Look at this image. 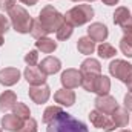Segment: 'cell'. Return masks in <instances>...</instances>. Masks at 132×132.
I'll return each mask as SVG.
<instances>
[{
  "instance_id": "cell-1",
  "label": "cell",
  "mask_w": 132,
  "mask_h": 132,
  "mask_svg": "<svg viewBox=\"0 0 132 132\" xmlns=\"http://www.w3.org/2000/svg\"><path fill=\"white\" fill-rule=\"evenodd\" d=\"M46 132H89V129L83 121L74 118L71 114L63 111L48 125Z\"/></svg>"
},
{
  "instance_id": "cell-2",
  "label": "cell",
  "mask_w": 132,
  "mask_h": 132,
  "mask_svg": "<svg viewBox=\"0 0 132 132\" xmlns=\"http://www.w3.org/2000/svg\"><path fill=\"white\" fill-rule=\"evenodd\" d=\"M9 22H11V26L14 28V31L19 34H29L34 23L29 12L23 6H19V5H15L9 11Z\"/></svg>"
},
{
  "instance_id": "cell-3",
  "label": "cell",
  "mask_w": 132,
  "mask_h": 132,
  "mask_svg": "<svg viewBox=\"0 0 132 132\" xmlns=\"http://www.w3.org/2000/svg\"><path fill=\"white\" fill-rule=\"evenodd\" d=\"M42 26L48 31V34L57 32V29L65 23V17L63 14H60L52 5H46L45 8H42V11L38 12V19H37Z\"/></svg>"
},
{
  "instance_id": "cell-4",
  "label": "cell",
  "mask_w": 132,
  "mask_h": 132,
  "mask_svg": "<svg viewBox=\"0 0 132 132\" xmlns=\"http://www.w3.org/2000/svg\"><path fill=\"white\" fill-rule=\"evenodd\" d=\"M65 22L71 23L72 26H81L92 20L94 17V8L91 5H75L69 11H66Z\"/></svg>"
},
{
  "instance_id": "cell-5",
  "label": "cell",
  "mask_w": 132,
  "mask_h": 132,
  "mask_svg": "<svg viewBox=\"0 0 132 132\" xmlns=\"http://www.w3.org/2000/svg\"><path fill=\"white\" fill-rule=\"evenodd\" d=\"M109 74L112 77H115L117 80L126 83L129 78L132 77V65L126 60H120L115 59L109 63Z\"/></svg>"
},
{
  "instance_id": "cell-6",
  "label": "cell",
  "mask_w": 132,
  "mask_h": 132,
  "mask_svg": "<svg viewBox=\"0 0 132 132\" xmlns=\"http://www.w3.org/2000/svg\"><path fill=\"white\" fill-rule=\"evenodd\" d=\"M60 81L63 85L65 89H75L78 86H81V72L78 69H66L63 71L62 77H60Z\"/></svg>"
},
{
  "instance_id": "cell-7",
  "label": "cell",
  "mask_w": 132,
  "mask_h": 132,
  "mask_svg": "<svg viewBox=\"0 0 132 132\" xmlns=\"http://www.w3.org/2000/svg\"><path fill=\"white\" fill-rule=\"evenodd\" d=\"M94 104H95V109H98L103 114H108V115H111L118 108L117 100L114 98L112 95H109V94H106V95H97V98L94 100Z\"/></svg>"
},
{
  "instance_id": "cell-8",
  "label": "cell",
  "mask_w": 132,
  "mask_h": 132,
  "mask_svg": "<svg viewBox=\"0 0 132 132\" xmlns=\"http://www.w3.org/2000/svg\"><path fill=\"white\" fill-rule=\"evenodd\" d=\"M129 125V114L126 108H117L111 114V132H114L118 128H126Z\"/></svg>"
},
{
  "instance_id": "cell-9",
  "label": "cell",
  "mask_w": 132,
  "mask_h": 132,
  "mask_svg": "<svg viewBox=\"0 0 132 132\" xmlns=\"http://www.w3.org/2000/svg\"><path fill=\"white\" fill-rule=\"evenodd\" d=\"M28 94H29V98L32 100L34 103L43 104V103H46L49 100V97H51V89H49V86L46 83H43V85L31 86Z\"/></svg>"
},
{
  "instance_id": "cell-10",
  "label": "cell",
  "mask_w": 132,
  "mask_h": 132,
  "mask_svg": "<svg viewBox=\"0 0 132 132\" xmlns=\"http://www.w3.org/2000/svg\"><path fill=\"white\" fill-rule=\"evenodd\" d=\"M89 120L94 128L103 129L104 132H111V115L103 114L98 109H94L89 112Z\"/></svg>"
},
{
  "instance_id": "cell-11",
  "label": "cell",
  "mask_w": 132,
  "mask_h": 132,
  "mask_svg": "<svg viewBox=\"0 0 132 132\" xmlns=\"http://www.w3.org/2000/svg\"><path fill=\"white\" fill-rule=\"evenodd\" d=\"M109 35V31H108V26L100 23V22H95V23H91L89 28H88V37L92 40V42H100L103 43Z\"/></svg>"
},
{
  "instance_id": "cell-12",
  "label": "cell",
  "mask_w": 132,
  "mask_h": 132,
  "mask_svg": "<svg viewBox=\"0 0 132 132\" xmlns=\"http://www.w3.org/2000/svg\"><path fill=\"white\" fill-rule=\"evenodd\" d=\"M26 81L31 86H37V85H43L46 81V74H43L37 66H26L25 72H23Z\"/></svg>"
},
{
  "instance_id": "cell-13",
  "label": "cell",
  "mask_w": 132,
  "mask_h": 132,
  "mask_svg": "<svg viewBox=\"0 0 132 132\" xmlns=\"http://www.w3.org/2000/svg\"><path fill=\"white\" fill-rule=\"evenodd\" d=\"M20 80V71L17 68L0 69V83L3 86H14Z\"/></svg>"
},
{
  "instance_id": "cell-14",
  "label": "cell",
  "mask_w": 132,
  "mask_h": 132,
  "mask_svg": "<svg viewBox=\"0 0 132 132\" xmlns=\"http://www.w3.org/2000/svg\"><path fill=\"white\" fill-rule=\"evenodd\" d=\"M38 69L43 72V74H46V75H52V74H57L60 69H62V62L57 59V57H46V59H43L42 62H40V65H38Z\"/></svg>"
},
{
  "instance_id": "cell-15",
  "label": "cell",
  "mask_w": 132,
  "mask_h": 132,
  "mask_svg": "<svg viewBox=\"0 0 132 132\" xmlns=\"http://www.w3.org/2000/svg\"><path fill=\"white\" fill-rule=\"evenodd\" d=\"M0 123H2V128H3L5 131L19 132L20 131V128H22V125H23V120L19 118L15 114H6V115L2 117Z\"/></svg>"
},
{
  "instance_id": "cell-16",
  "label": "cell",
  "mask_w": 132,
  "mask_h": 132,
  "mask_svg": "<svg viewBox=\"0 0 132 132\" xmlns=\"http://www.w3.org/2000/svg\"><path fill=\"white\" fill-rule=\"evenodd\" d=\"M54 100H55V103H59L60 106H66V108H69V106H72V104L75 103V92L71 91V89H65V88H62V89L55 91V94H54Z\"/></svg>"
},
{
  "instance_id": "cell-17",
  "label": "cell",
  "mask_w": 132,
  "mask_h": 132,
  "mask_svg": "<svg viewBox=\"0 0 132 132\" xmlns=\"http://www.w3.org/2000/svg\"><path fill=\"white\" fill-rule=\"evenodd\" d=\"M17 103V95L14 91H5L0 94V112H6L12 109Z\"/></svg>"
},
{
  "instance_id": "cell-18",
  "label": "cell",
  "mask_w": 132,
  "mask_h": 132,
  "mask_svg": "<svg viewBox=\"0 0 132 132\" xmlns=\"http://www.w3.org/2000/svg\"><path fill=\"white\" fill-rule=\"evenodd\" d=\"M81 74H101V65L97 59H86L80 66Z\"/></svg>"
},
{
  "instance_id": "cell-19",
  "label": "cell",
  "mask_w": 132,
  "mask_h": 132,
  "mask_svg": "<svg viewBox=\"0 0 132 132\" xmlns=\"http://www.w3.org/2000/svg\"><path fill=\"white\" fill-rule=\"evenodd\" d=\"M35 48H37V51H42L45 54H51L57 49V42H54L49 37H42L35 42Z\"/></svg>"
},
{
  "instance_id": "cell-20",
  "label": "cell",
  "mask_w": 132,
  "mask_h": 132,
  "mask_svg": "<svg viewBox=\"0 0 132 132\" xmlns=\"http://www.w3.org/2000/svg\"><path fill=\"white\" fill-rule=\"evenodd\" d=\"M77 49L83 55H91L95 51V42H92L89 37H80L77 42Z\"/></svg>"
},
{
  "instance_id": "cell-21",
  "label": "cell",
  "mask_w": 132,
  "mask_h": 132,
  "mask_svg": "<svg viewBox=\"0 0 132 132\" xmlns=\"http://www.w3.org/2000/svg\"><path fill=\"white\" fill-rule=\"evenodd\" d=\"M109 91H111V80H109V77L100 74L97 77L95 86H94V92L97 95H106V94H109Z\"/></svg>"
},
{
  "instance_id": "cell-22",
  "label": "cell",
  "mask_w": 132,
  "mask_h": 132,
  "mask_svg": "<svg viewBox=\"0 0 132 132\" xmlns=\"http://www.w3.org/2000/svg\"><path fill=\"white\" fill-rule=\"evenodd\" d=\"M114 23L115 25H118L120 28L131 19L132 15H131V12H129V9L128 8H125V6H118L117 9H115V12H114Z\"/></svg>"
},
{
  "instance_id": "cell-23",
  "label": "cell",
  "mask_w": 132,
  "mask_h": 132,
  "mask_svg": "<svg viewBox=\"0 0 132 132\" xmlns=\"http://www.w3.org/2000/svg\"><path fill=\"white\" fill-rule=\"evenodd\" d=\"M63 112V109L60 108V106H48L46 109H45V112H43V123L45 125H49L54 118H57L60 114Z\"/></svg>"
},
{
  "instance_id": "cell-24",
  "label": "cell",
  "mask_w": 132,
  "mask_h": 132,
  "mask_svg": "<svg viewBox=\"0 0 132 132\" xmlns=\"http://www.w3.org/2000/svg\"><path fill=\"white\" fill-rule=\"evenodd\" d=\"M97 52H98V55L101 57V59H112V57L117 54V49H115L111 43L103 42V43H100L98 45Z\"/></svg>"
},
{
  "instance_id": "cell-25",
  "label": "cell",
  "mask_w": 132,
  "mask_h": 132,
  "mask_svg": "<svg viewBox=\"0 0 132 132\" xmlns=\"http://www.w3.org/2000/svg\"><path fill=\"white\" fill-rule=\"evenodd\" d=\"M120 51L126 55V57H132V32L125 34L120 40Z\"/></svg>"
},
{
  "instance_id": "cell-26",
  "label": "cell",
  "mask_w": 132,
  "mask_h": 132,
  "mask_svg": "<svg viewBox=\"0 0 132 132\" xmlns=\"http://www.w3.org/2000/svg\"><path fill=\"white\" fill-rule=\"evenodd\" d=\"M12 114H15V115H17L19 118H22L23 121L28 120V118L31 117V111H29V108H28L25 103H20V101H17L15 106L12 108Z\"/></svg>"
},
{
  "instance_id": "cell-27",
  "label": "cell",
  "mask_w": 132,
  "mask_h": 132,
  "mask_svg": "<svg viewBox=\"0 0 132 132\" xmlns=\"http://www.w3.org/2000/svg\"><path fill=\"white\" fill-rule=\"evenodd\" d=\"M72 32H74V26H72L71 23L65 22V23L57 29L55 35H57V38H59V40H68V38H71Z\"/></svg>"
},
{
  "instance_id": "cell-28",
  "label": "cell",
  "mask_w": 132,
  "mask_h": 132,
  "mask_svg": "<svg viewBox=\"0 0 132 132\" xmlns=\"http://www.w3.org/2000/svg\"><path fill=\"white\" fill-rule=\"evenodd\" d=\"M31 35H32L35 40H38V38H42V37H46L48 35V31L42 26V23L38 22V20H34L32 23V28H31Z\"/></svg>"
},
{
  "instance_id": "cell-29",
  "label": "cell",
  "mask_w": 132,
  "mask_h": 132,
  "mask_svg": "<svg viewBox=\"0 0 132 132\" xmlns=\"http://www.w3.org/2000/svg\"><path fill=\"white\" fill-rule=\"evenodd\" d=\"M9 26H11V22L8 17H5L3 14H0V46L5 43V38L3 35L9 31Z\"/></svg>"
},
{
  "instance_id": "cell-30",
  "label": "cell",
  "mask_w": 132,
  "mask_h": 132,
  "mask_svg": "<svg viewBox=\"0 0 132 132\" xmlns=\"http://www.w3.org/2000/svg\"><path fill=\"white\" fill-rule=\"evenodd\" d=\"M19 132H37V121L34 120L32 117H29L28 120L23 121V125H22V128H20Z\"/></svg>"
},
{
  "instance_id": "cell-31",
  "label": "cell",
  "mask_w": 132,
  "mask_h": 132,
  "mask_svg": "<svg viewBox=\"0 0 132 132\" xmlns=\"http://www.w3.org/2000/svg\"><path fill=\"white\" fill-rule=\"evenodd\" d=\"M25 63L28 66H35L38 63V52H37V49L29 51V52L25 55Z\"/></svg>"
},
{
  "instance_id": "cell-32",
  "label": "cell",
  "mask_w": 132,
  "mask_h": 132,
  "mask_svg": "<svg viewBox=\"0 0 132 132\" xmlns=\"http://www.w3.org/2000/svg\"><path fill=\"white\" fill-rule=\"evenodd\" d=\"M15 2H17V0H0V9L9 12V11L15 6Z\"/></svg>"
},
{
  "instance_id": "cell-33",
  "label": "cell",
  "mask_w": 132,
  "mask_h": 132,
  "mask_svg": "<svg viewBox=\"0 0 132 132\" xmlns=\"http://www.w3.org/2000/svg\"><path fill=\"white\" fill-rule=\"evenodd\" d=\"M125 108L128 111H132V92H128L125 95Z\"/></svg>"
},
{
  "instance_id": "cell-34",
  "label": "cell",
  "mask_w": 132,
  "mask_h": 132,
  "mask_svg": "<svg viewBox=\"0 0 132 132\" xmlns=\"http://www.w3.org/2000/svg\"><path fill=\"white\" fill-rule=\"evenodd\" d=\"M23 5H29V6H34V5H37V2L38 0H20Z\"/></svg>"
},
{
  "instance_id": "cell-35",
  "label": "cell",
  "mask_w": 132,
  "mask_h": 132,
  "mask_svg": "<svg viewBox=\"0 0 132 132\" xmlns=\"http://www.w3.org/2000/svg\"><path fill=\"white\" fill-rule=\"evenodd\" d=\"M120 0H103V3L104 5H108V6H114V5H117Z\"/></svg>"
},
{
  "instance_id": "cell-36",
  "label": "cell",
  "mask_w": 132,
  "mask_h": 132,
  "mask_svg": "<svg viewBox=\"0 0 132 132\" xmlns=\"http://www.w3.org/2000/svg\"><path fill=\"white\" fill-rule=\"evenodd\" d=\"M126 86H128V89H129V92H132V77L126 81Z\"/></svg>"
},
{
  "instance_id": "cell-37",
  "label": "cell",
  "mask_w": 132,
  "mask_h": 132,
  "mask_svg": "<svg viewBox=\"0 0 132 132\" xmlns=\"http://www.w3.org/2000/svg\"><path fill=\"white\" fill-rule=\"evenodd\" d=\"M118 132H132V131H129V129H121V131H118Z\"/></svg>"
},
{
  "instance_id": "cell-38",
  "label": "cell",
  "mask_w": 132,
  "mask_h": 132,
  "mask_svg": "<svg viewBox=\"0 0 132 132\" xmlns=\"http://www.w3.org/2000/svg\"><path fill=\"white\" fill-rule=\"evenodd\" d=\"M72 2H83V0H72Z\"/></svg>"
},
{
  "instance_id": "cell-39",
  "label": "cell",
  "mask_w": 132,
  "mask_h": 132,
  "mask_svg": "<svg viewBox=\"0 0 132 132\" xmlns=\"http://www.w3.org/2000/svg\"><path fill=\"white\" fill-rule=\"evenodd\" d=\"M86 2H95V0H86Z\"/></svg>"
},
{
  "instance_id": "cell-40",
  "label": "cell",
  "mask_w": 132,
  "mask_h": 132,
  "mask_svg": "<svg viewBox=\"0 0 132 132\" xmlns=\"http://www.w3.org/2000/svg\"><path fill=\"white\" fill-rule=\"evenodd\" d=\"M0 132H2V129H0Z\"/></svg>"
}]
</instances>
